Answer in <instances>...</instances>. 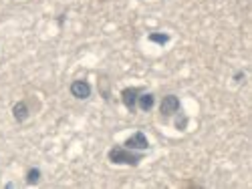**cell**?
Instances as JSON below:
<instances>
[{
  "label": "cell",
  "instance_id": "4",
  "mask_svg": "<svg viewBox=\"0 0 252 189\" xmlns=\"http://www.w3.org/2000/svg\"><path fill=\"white\" fill-rule=\"evenodd\" d=\"M123 147L133 149V151H148L150 149V139L143 131H135L133 135H129L127 139L123 141Z\"/></svg>",
  "mask_w": 252,
  "mask_h": 189
},
{
  "label": "cell",
  "instance_id": "8",
  "mask_svg": "<svg viewBox=\"0 0 252 189\" xmlns=\"http://www.w3.org/2000/svg\"><path fill=\"white\" fill-rule=\"evenodd\" d=\"M148 40H150V43H154V45H158V47H165L172 40V36L167 32H150Z\"/></svg>",
  "mask_w": 252,
  "mask_h": 189
},
{
  "label": "cell",
  "instance_id": "10",
  "mask_svg": "<svg viewBox=\"0 0 252 189\" xmlns=\"http://www.w3.org/2000/svg\"><path fill=\"white\" fill-rule=\"evenodd\" d=\"M188 123H190V119H188V115H184L182 111L174 115V127L178 131H186L188 129Z\"/></svg>",
  "mask_w": 252,
  "mask_h": 189
},
{
  "label": "cell",
  "instance_id": "7",
  "mask_svg": "<svg viewBox=\"0 0 252 189\" xmlns=\"http://www.w3.org/2000/svg\"><path fill=\"white\" fill-rule=\"evenodd\" d=\"M154 107H156V95L143 91V93L139 95V99H137V109L143 111V113H150Z\"/></svg>",
  "mask_w": 252,
  "mask_h": 189
},
{
  "label": "cell",
  "instance_id": "11",
  "mask_svg": "<svg viewBox=\"0 0 252 189\" xmlns=\"http://www.w3.org/2000/svg\"><path fill=\"white\" fill-rule=\"evenodd\" d=\"M99 91H101V97L105 99V101H109V81L107 79H105V77H101L99 79Z\"/></svg>",
  "mask_w": 252,
  "mask_h": 189
},
{
  "label": "cell",
  "instance_id": "2",
  "mask_svg": "<svg viewBox=\"0 0 252 189\" xmlns=\"http://www.w3.org/2000/svg\"><path fill=\"white\" fill-rule=\"evenodd\" d=\"M182 111V101H180V97L178 95H165L163 99H161V103H159V113H161V117H174L176 113H180Z\"/></svg>",
  "mask_w": 252,
  "mask_h": 189
},
{
  "label": "cell",
  "instance_id": "3",
  "mask_svg": "<svg viewBox=\"0 0 252 189\" xmlns=\"http://www.w3.org/2000/svg\"><path fill=\"white\" fill-rule=\"evenodd\" d=\"M143 91H145L143 87H125L121 91V103L125 105V109H127L129 113L137 111V99H139V95Z\"/></svg>",
  "mask_w": 252,
  "mask_h": 189
},
{
  "label": "cell",
  "instance_id": "12",
  "mask_svg": "<svg viewBox=\"0 0 252 189\" xmlns=\"http://www.w3.org/2000/svg\"><path fill=\"white\" fill-rule=\"evenodd\" d=\"M244 79H246V73H244V71H238V73H234V77H232V81L236 82V85L244 82Z\"/></svg>",
  "mask_w": 252,
  "mask_h": 189
},
{
  "label": "cell",
  "instance_id": "5",
  "mask_svg": "<svg viewBox=\"0 0 252 189\" xmlns=\"http://www.w3.org/2000/svg\"><path fill=\"white\" fill-rule=\"evenodd\" d=\"M91 85L85 81V79H77V81H73L71 85H69V93L77 99V101H85V99H89L91 97Z\"/></svg>",
  "mask_w": 252,
  "mask_h": 189
},
{
  "label": "cell",
  "instance_id": "6",
  "mask_svg": "<svg viewBox=\"0 0 252 189\" xmlns=\"http://www.w3.org/2000/svg\"><path fill=\"white\" fill-rule=\"evenodd\" d=\"M12 117L16 123H25L31 117V109H29V103L27 101H16L12 105Z\"/></svg>",
  "mask_w": 252,
  "mask_h": 189
},
{
  "label": "cell",
  "instance_id": "1",
  "mask_svg": "<svg viewBox=\"0 0 252 189\" xmlns=\"http://www.w3.org/2000/svg\"><path fill=\"white\" fill-rule=\"evenodd\" d=\"M145 157V151H133L123 145H113L107 151V159L113 165H127V167H137Z\"/></svg>",
  "mask_w": 252,
  "mask_h": 189
},
{
  "label": "cell",
  "instance_id": "9",
  "mask_svg": "<svg viewBox=\"0 0 252 189\" xmlns=\"http://www.w3.org/2000/svg\"><path fill=\"white\" fill-rule=\"evenodd\" d=\"M40 177H43V173H40L38 167H31L25 175V181H27V185H36L40 181Z\"/></svg>",
  "mask_w": 252,
  "mask_h": 189
}]
</instances>
